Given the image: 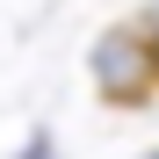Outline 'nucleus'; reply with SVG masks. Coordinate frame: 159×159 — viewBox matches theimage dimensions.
I'll list each match as a JSON object with an SVG mask.
<instances>
[{
	"mask_svg": "<svg viewBox=\"0 0 159 159\" xmlns=\"http://www.w3.org/2000/svg\"><path fill=\"white\" fill-rule=\"evenodd\" d=\"M145 58L159 65V7H152V43H145Z\"/></svg>",
	"mask_w": 159,
	"mask_h": 159,
	"instance_id": "nucleus-2",
	"label": "nucleus"
},
{
	"mask_svg": "<svg viewBox=\"0 0 159 159\" xmlns=\"http://www.w3.org/2000/svg\"><path fill=\"white\" fill-rule=\"evenodd\" d=\"M22 159H51V138H43V130H36V145H29V152H22Z\"/></svg>",
	"mask_w": 159,
	"mask_h": 159,
	"instance_id": "nucleus-3",
	"label": "nucleus"
},
{
	"mask_svg": "<svg viewBox=\"0 0 159 159\" xmlns=\"http://www.w3.org/2000/svg\"><path fill=\"white\" fill-rule=\"evenodd\" d=\"M145 72H152V58H145L138 22L101 29V43H94V80H101V94H109V101H138V94H145Z\"/></svg>",
	"mask_w": 159,
	"mask_h": 159,
	"instance_id": "nucleus-1",
	"label": "nucleus"
}]
</instances>
